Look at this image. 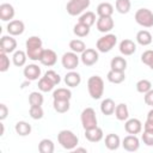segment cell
Instances as JSON below:
<instances>
[{
    "instance_id": "obj_1",
    "label": "cell",
    "mask_w": 153,
    "mask_h": 153,
    "mask_svg": "<svg viewBox=\"0 0 153 153\" xmlns=\"http://www.w3.org/2000/svg\"><path fill=\"white\" fill-rule=\"evenodd\" d=\"M26 55L32 61H39L43 53V43L38 36H31L25 42Z\"/></svg>"
},
{
    "instance_id": "obj_2",
    "label": "cell",
    "mask_w": 153,
    "mask_h": 153,
    "mask_svg": "<svg viewBox=\"0 0 153 153\" xmlns=\"http://www.w3.org/2000/svg\"><path fill=\"white\" fill-rule=\"evenodd\" d=\"M57 141L61 145V147H63L65 149L73 151L79 143V137L72 130L63 129L60 130V133L57 134Z\"/></svg>"
},
{
    "instance_id": "obj_3",
    "label": "cell",
    "mask_w": 153,
    "mask_h": 153,
    "mask_svg": "<svg viewBox=\"0 0 153 153\" xmlns=\"http://www.w3.org/2000/svg\"><path fill=\"white\" fill-rule=\"evenodd\" d=\"M88 94L92 99H100L104 93V81L99 75H92L87 80Z\"/></svg>"
},
{
    "instance_id": "obj_4",
    "label": "cell",
    "mask_w": 153,
    "mask_h": 153,
    "mask_svg": "<svg viewBox=\"0 0 153 153\" xmlns=\"http://www.w3.org/2000/svg\"><path fill=\"white\" fill-rule=\"evenodd\" d=\"M116 43H117V36L114 33H106L100 38H98L96 43V48L100 53H109L110 50H112Z\"/></svg>"
},
{
    "instance_id": "obj_5",
    "label": "cell",
    "mask_w": 153,
    "mask_h": 153,
    "mask_svg": "<svg viewBox=\"0 0 153 153\" xmlns=\"http://www.w3.org/2000/svg\"><path fill=\"white\" fill-rule=\"evenodd\" d=\"M90 4V0H69L66 5V11L69 16H79L88 8Z\"/></svg>"
},
{
    "instance_id": "obj_6",
    "label": "cell",
    "mask_w": 153,
    "mask_h": 153,
    "mask_svg": "<svg viewBox=\"0 0 153 153\" xmlns=\"http://www.w3.org/2000/svg\"><path fill=\"white\" fill-rule=\"evenodd\" d=\"M80 121H81V124H82L84 130L97 127L96 111L92 108H85L81 111V114H80Z\"/></svg>"
},
{
    "instance_id": "obj_7",
    "label": "cell",
    "mask_w": 153,
    "mask_h": 153,
    "mask_svg": "<svg viewBox=\"0 0 153 153\" xmlns=\"http://www.w3.org/2000/svg\"><path fill=\"white\" fill-rule=\"evenodd\" d=\"M135 22L143 27L153 26V12L148 8H139L135 12Z\"/></svg>"
},
{
    "instance_id": "obj_8",
    "label": "cell",
    "mask_w": 153,
    "mask_h": 153,
    "mask_svg": "<svg viewBox=\"0 0 153 153\" xmlns=\"http://www.w3.org/2000/svg\"><path fill=\"white\" fill-rule=\"evenodd\" d=\"M79 59L80 57L78 56V54L71 50L62 55L61 63H62L63 68H66L67 71H74L79 65Z\"/></svg>"
},
{
    "instance_id": "obj_9",
    "label": "cell",
    "mask_w": 153,
    "mask_h": 153,
    "mask_svg": "<svg viewBox=\"0 0 153 153\" xmlns=\"http://www.w3.org/2000/svg\"><path fill=\"white\" fill-rule=\"evenodd\" d=\"M16 49H17V41H16V38H13V36L6 35V36L1 37V39H0V51L1 53L11 54V53H14Z\"/></svg>"
},
{
    "instance_id": "obj_10",
    "label": "cell",
    "mask_w": 153,
    "mask_h": 153,
    "mask_svg": "<svg viewBox=\"0 0 153 153\" xmlns=\"http://www.w3.org/2000/svg\"><path fill=\"white\" fill-rule=\"evenodd\" d=\"M98 59H99V55H98V51L96 49H92V48H86L82 53H81V56H80V60L81 62L85 65V66H93L98 62Z\"/></svg>"
},
{
    "instance_id": "obj_11",
    "label": "cell",
    "mask_w": 153,
    "mask_h": 153,
    "mask_svg": "<svg viewBox=\"0 0 153 153\" xmlns=\"http://www.w3.org/2000/svg\"><path fill=\"white\" fill-rule=\"evenodd\" d=\"M122 147L128 152H135L140 147V140L136 135L129 134L122 140Z\"/></svg>"
},
{
    "instance_id": "obj_12",
    "label": "cell",
    "mask_w": 153,
    "mask_h": 153,
    "mask_svg": "<svg viewBox=\"0 0 153 153\" xmlns=\"http://www.w3.org/2000/svg\"><path fill=\"white\" fill-rule=\"evenodd\" d=\"M6 29H7L8 35H11V36H20L25 30V24H24V22H22L19 19H13V20L8 22Z\"/></svg>"
},
{
    "instance_id": "obj_13",
    "label": "cell",
    "mask_w": 153,
    "mask_h": 153,
    "mask_svg": "<svg viewBox=\"0 0 153 153\" xmlns=\"http://www.w3.org/2000/svg\"><path fill=\"white\" fill-rule=\"evenodd\" d=\"M96 25H97V29L99 32L106 33L114 29L115 23H114V19L111 17H99L96 22Z\"/></svg>"
},
{
    "instance_id": "obj_14",
    "label": "cell",
    "mask_w": 153,
    "mask_h": 153,
    "mask_svg": "<svg viewBox=\"0 0 153 153\" xmlns=\"http://www.w3.org/2000/svg\"><path fill=\"white\" fill-rule=\"evenodd\" d=\"M124 130L128 134L136 135L142 130V123L139 118H128L124 123Z\"/></svg>"
},
{
    "instance_id": "obj_15",
    "label": "cell",
    "mask_w": 153,
    "mask_h": 153,
    "mask_svg": "<svg viewBox=\"0 0 153 153\" xmlns=\"http://www.w3.org/2000/svg\"><path fill=\"white\" fill-rule=\"evenodd\" d=\"M56 61H57V55L53 49H44L43 50L41 60H39V62L43 66L51 67V66H54L56 63Z\"/></svg>"
},
{
    "instance_id": "obj_16",
    "label": "cell",
    "mask_w": 153,
    "mask_h": 153,
    "mask_svg": "<svg viewBox=\"0 0 153 153\" xmlns=\"http://www.w3.org/2000/svg\"><path fill=\"white\" fill-rule=\"evenodd\" d=\"M16 14L14 7L8 4V2H4L0 5V19L2 22H11L13 19Z\"/></svg>"
},
{
    "instance_id": "obj_17",
    "label": "cell",
    "mask_w": 153,
    "mask_h": 153,
    "mask_svg": "<svg viewBox=\"0 0 153 153\" xmlns=\"http://www.w3.org/2000/svg\"><path fill=\"white\" fill-rule=\"evenodd\" d=\"M118 49H120V53H121L122 55H124V56H130V55H133V54L136 51V44H135L134 41L126 38V39L121 41V43H120V45H118Z\"/></svg>"
},
{
    "instance_id": "obj_18",
    "label": "cell",
    "mask_w": 153,
    "mask_h": 153,
    "mask_svg": "<svg viewBox=\"0 0 153 153\" xmlns=\"http://www.w3.org/2000/svg\"><path fill=\"white\" fill-rule=\"evenodd\" d=\"M23 74L25 76L26 80H30V81H33V80H37L39 76H41V68L35 65V63H31V65H27L24 71H23Z\"/></svg>"
},
{
    "instance_id": "obj_19",
    "label": "cell",
    "mask_w": 153,
    "mask_h": 153,
    "mask_svg": "<svg viewBox=\"0 0 153 153\" xmlns=\"http://www.w3.org/2000/svg\"><path fill=\"white\" fill-rule=\"evenodd\" d=\"M85 137L90 141V142H99L103 137H104V133L103 129L99 128L98 126L91 129H86L85 130Z\"/></svg>"
},
{
    "instance_id": "obj_20",
    "label": "cell",
    "mask_w": 153,
    "mask_h": 153,
    "mask_svg": "<svg viewBox=\"0 0 153 153\" xmlns=\"http://www.w3.org/2000/svg\"><path fill=\"white\" fill-rule=\"evenodd\" d=\"M65 84L68 87H76L79 86V84L81 82V76L79 73L74 72V71H69L66 75H65Z\"/></svg>"
},
{
    "instance_id": "obj_21",
    "label": "cell",
    "mask_w": 153,
    "mask_h": 153,
    "mask_svg": "<svg viewBox=\"0 0 153 153\" xmlns=\"http://www.w3.org/2000/svg\"><path fill=\"white\" fill-rule=\"evenodd\" d=\"M122 145L121 139L117 134H108L105 136V147L110 151H116Z\"/></svg>"
},
{
    "instance_id": "obj_22",
    "label": "cell",
    "mask_w": 153,
    "mask_h": 153,
    "mask_svg": "<svg viewBox=\"0 0 153 153\" xmlns=\"http://www.w3.org/2000/svg\"><path fill=\"white\" fill-rule=\"evenodd\" d=\"M115 109H116V104L111 98H105L102 100L100 103V111L103 115L105 116H110L112 114H115Z\"/></svg>"
},
{
    "instance_id": "obj_23",
    "label": "cell",
    "mask_w": 153,
    "mask_h": 153,
    "mask_svg": "<svg viewBox=\"0 0 153 153\" xmlns=\"http://www.w3.org/2000/svg\"><path fill=\"white\" fill-rule=\"evenodd\" d=\"M127 68V60L122 56H115L110 61V69L117 72H124Z\"/></svg>"
},
{
    "instance_id": "obj_24",
    "label": "cell",
    "mask_w": 153,
    "mask_h": 153,
    "mask_svg": "<svg viewBox=\"0 0 153 153\" xmlns=\"http://www.w3.org/2000/svg\"><path fill=\"white\" fill-rule=\"evenodd\" d=\"M71 98H72V91L67 87H59L53 92V99L71 100Z\"/></svg>"
},
{
    "instance_id": "obj_25",
    "label": "cell",
    "mask_w": 153,
    "mask_h": 153,
    "mask_svg": "<svg viewBox=\"0 0 153 153\" xmlns=\"http://www.w3.org/2000/svg\"><path fill=\"white\" fill-rule=\"evenodd\" d=\"M135 38H136V42H137L140 45H143V47L149 45V44L152 43V41H153L151 32L147 31V30H140V31L136 33V37H135Z\"/></svg>"
},
{
    "instance_id": "obj_26",
    "label": "cell",
    "mask_w": 153,
    "mask_h": 153,
    "mask_svg": "<svg viewBox=\"0 0 153 153\" xmlns=\"http://www.w3.org/2000/svg\"><path fill=\"white\" fill-rule=\"evenodd\" d=\"M115 116L118 121H127L129 118V110H128L127 104L124 103L117 104L115 109Z\"/></svg>"
},
{
    "instance_id": "obj_27",
    "label": "cell",
    "mask_w": 153,
    "mask_h": 153,
    "mask_svg": "<svg viewBox=\"0 0 153 153\" xmlns=\"http://www.w3.org/2000/svg\"><path fill=\"white\" fill-rule=\"evenodd\" d=\"M114 13V6L110 2H100L97 6V14L99 17H111Z\"/></svg>"
},
{
    "instance_id": "obj_28",
    "label": "cell",
    "mask_w": 153,
    "mask_h": 153,
    "mask_svg": "<svg viewBox=\"0 0 153 153\" xmlns=\"http://www.w3.org/2000/svg\"><path fill=\"white\" fill-rule=\"evenodd\" d=\"M106 79L112 84H121L126 80V74L124 72H117V71L110 69L106 74Z\"/></svg>"
},
{
    "instance_id": "obj_29",
    "label": "cell",
    "mask_w": 153,
    "mask_h": 153,
    "mask_svg": "<svg viewBox=\"0 0 153 153\" xmlns=\"http://www.w3.org/2000/svg\"><path fill=\"white\" fill-rule=\"evenodd\" d=\"M26 60H27V55H26V51L24 50H16L13 53V56H12V61H13V65L17 66V67H22L26 63Z\"/></svg>"
},
{
    "instance_id": "obj_30",
    "label": "cell",
    "mask_w": 153,
    "mask_h": 153,
    "mask_svg": "<svg viewBox=\"0 0 153 153\" xmlns=\"http://www.w3.org/2000/svg\"><path fill=\"white\" fill-rule=\"evenodd\" d=\"M14 130L20 136H26L31 133V126L25 121H19L14 126Z\"/></svg>"
},
{
    "instance_id": "obj_31",
    "label": "cell",
    "mask_w": 153,
    "mask_h": 153,
    "mask_svg": "<svg viewBox=\"0 0 153 153\" xmlns=\"http://www.w3.org/2000/svg\"><path fill=\"white\" fill-rule=\"evenodd\" d=\"M54 149H55V146L50 139H42L38 143V151L41 153H53Z\"/></svg>"
},
{
    "instance_id": "obj_32",
    "label": "cell",
    "mask_w": 153,
    "mask_h": 153,
    "mask_svg": "<svg viewBox=\"0 0 153 153\" xmlns=\"http://www.w3.org/2000/svg\"><path fill=\"white\" fill-rule=\"evenodd\" d=\"M53 106H54V110L59 114H65L71 108V104H69V100H59V99H54L53 102Z\"/></svg>"
},
{
    "instance_id": "obj_33",
    "label": "cell",
    "mask_w": 153,
    "mask_h": 153,
    "mask_svg": "<svg viewBox=\"0 0 153 153\" xmlns=\"http://www.w3.org/2000/svg\"><path fill=\"white\" fill-rule=\"evenodd\" d=\"M79 23H82V24L91 27L96 23V14L91 11H86L79 17Z\"/></svg>"
},
{
    "instance_id": "obj_34",
    "label": "cell",
    "mask_w": 153,
    "mask_h": 153,
    "mask_svg": "<svg viewBox=\"0 0 153 153\" xmlns=\"http://www.w3.org/2000/svg\"><path fill=\"white\" fill-rule=\"evenodd\" d=\"M115 7H116V11H117L118 13H121V14H127V13L130 11L131 2H130V0H116Z\"/></svg>"
},
{
    "instance_id": "obj_35",
    "label": "cell",
    "mask_w": 153,
    "mask_h": 153,
    "mask_svg": "<svg viewBox=\"0 0 153 153\" xmlns=\"http://www.w3.org/2000/svg\"><path fill=\"white\" fill-rule=\"evenodd\" d=\"M90 29H91L90 26H87V25L78 22V24H75L74 27H73V32L78 37H86L90 33Z\"/></svg>"
},
{
    "instance_id": "obj_36",
    "label": "cell",
    "mask_w": 153,
    "mask_h": 153,
    "mask_svg": "<svg viewBox=\"0 0 153 153\" xmlns=\"http://www.w3.org/2000/svg\"><path fill=\"white\" fill-rule=\"evenodd\" d=\"M69 48H71L72 51H74V53H76V54H81V53L86 49V44H85L81 39L75 38V39H72V41L69 42Z\"/></svg>"
},
{
    "instance_id": "obj_37",
    "label": "cell",
    "mask_w": 153,
    "mask_h": 153,
    "mask_svg": "<svg viewBox=\"0 0 153 153\" xmlns=\"http://www.w3.org/2000/svg\"><path fill=\"white\" fill-rule=\"evenodd\" d=\"M44 102V98H43V94L38 91H33L29 94V103H30V106L32 105H42Z\"/></svg>"
},
{
    "instance_id": "obj_38",
    "label": "cell",
    "mask_w": 153,
    "mask_h": 153,
    "mask_svg": "<svg viewBox=\"0 0 153 153\" xmlns=\"http://www.w3.org/2000/svg\"><path fill=\"white\" fill-rule=\"evenodd\" d=\"M54 86L55 85L49 79H47L45 76H42L38 80V88H39L41 92H49V91H51L54 88Z\"/></svg>"
},
{
    "instance_id": "obj_39",
    "label": "cell",
    "mask_w": 153,
    "mask_h": 153,
    "mask_svg": "<svg viewBox=\"0 0 153 153\" xmlns=\"http://www.w3.org/2000/svg\"><path fill=\"white\" fill-rule=\"evenodd\" d=\"M151 88H152V82H151L149 80H147V79H141V80H139V81L136 82V91H137L139 93L145 94V93L148 92Z\"/></svg>"
},
{
    "instance_id": "obj_40",
    "label": "cell",
    "mask_w": 153,
    "mask_h": 153,
    "mask_svg": "<svg viewBox=\"0 0 153 153\" xmlns=\"http://www.w3.org/2000/svg\"><path fill=\"white\" fill-rule=\"evenodd\" d=\"M29 114H30V117L32 120H41L44 116V111H43L42 105H32V106H30Z\"/></svg>"
},
{
    "instance_id": "obj_41",
    "label": "cell",
    "mask_w": 153,
    "mask_h": 153,
    "mask_svg": "<svg viewBox=\"0 0 153 153\" xmlns=\"http://www.w3.org/2000/svg\"><path fill=\"white\" fill-rule=\"evenodd\" d=\"M141 61H142V63H145L153 71V50H151V49L145 50L141 55Z\"/></svg>"
},
{
    "instance_id": "obj_42",
    "label": "cell",
    "mask_w": 153,
    "mask_h": 153,
    "mask_svg": "<svg viewBox=\"0 0 153 153\" xmlns=\"http://www.w3.org/2000/svg\"><path fill=\"white\" fill-rule=\"evenodd\" d=\"M10 57L7 56L6 53H1L0 51V72H6L10 68Z\"/></svg>"
},
{
    "instance_id": "obj_43",
    "label": "cell",
    "mask_w": 153,
    "mask_h": 153,
    "mask_svg": "<svg viewBox=\"0 0 153 153\" xmlns=\"http://www.w3.org/2000/svg\"><path fill=\"white\" fill-rule=\"evenodd\" d=\"M44 76H45L47 79H49L54 85H59V84L61 82V76L59 75V73H56V72L53 71V69L47 71V72L44 73Z\"/></svg>"
},
{
    "instance_id": "obj_44",
    "label": "cell",
    "mask_w": 153,
    "mask_h": 153,
    "mask_svg": "<svg viewBox=\"0 0 153 153\" xmlns=\"http://www.w3.org/2000/svg\"><path fill=\"white\" fill-rule=\"evenodd\" d=\"M141 139H142V141L146 146H149V147L153 146V131L143 130V134L141 135Z\"/></svg>"
},
{
    "instance_id": "obj_45",
    "label": "cell",
    "mask_w": 153,
    "mask_h": 153,
    "mask_svg": "<svg viewBox=\"0 0 153 153\" xmlns=\"http://www.w3.org/2000/svg\"><path fill=\"white\" fill-rule=\"evenodd\" d=\"M143 100H145V103H146L147 105L153 106V88H151L148 92L145 93V96H143Z\"/></svg>"
},
{
    "instance_id": "obj_46",
    "label": "cell",
    "mask_w": 153,
    "mask_h": 153,
    "mask_svg": "<svg viewBox=\"0 0 153 153\" xmlns=\"http://www.w3.org/2000/svg\"><path fill=\"white\" fill-rule=\"evenodd\" d=\"M7 115H8V108H7V105L4 104V103L0 104V120L4 121L7 117Z\"/></svg>"
},
{
    "instance_id": "obj_47",
    "label": "cell",
    "mask_w": 153,
    "mask_h": 153,
    "mask_svg": "<svg viewBox=\"0 0 153 153\" xmlns=\"http://www.w3.org/2000/svg\"><path fill=\"white\" fill-rule=\"evenodd\" d=\"M143 130H149V131H153V122H152V121L146 120V122L143 123Z\"/></svg>"
},
{
    "instance_id": "obj_48",
    "label": "cell",
    "mask_w": 153,
    "mask_h": 153,
    "mask_svg": "<svg viewBox=\"0 0 153 153\" xmlns=\"http://www.w3.org/2000/svg\"><path fill=\"white\" fill-rule=\"evenodd\" d=\"M147 120L153 122V109H151V110L148 111V114H147Z\"/></svg>"
},
{
    "instance_id": "obj_49",
    "label": "cell",
    "mask_w": 153,
    "mask_h": 153,
    "mask_svg": "<svg viewBox=\"0 0 153 153\" xmlns=\"http://www.w3.org/2000/svg\"><path fill=\"white\" fill-rule=\"evenodd\" d=\"M74 151H75V152H85V153L87 152V149H86V148H81V147H75V149H74Z\"/></svg>"
},
{
    "instance_id": "obj_50",
    "label": "cell",
    "mask_w": 153,
    "mask_h": 153,
    "mask_svg": "<svg viewBox=\"0 0 153 153\" xmlns=\"http://www.w3.org/2000/svg\"><path fill=\"white\" fill-rule=\"evenodd\" d=\"M0 127H1V133H0V135L2 136L4 133H5V128H4V124H2V123H0Z\"/></svg>"
}]
</instances>
